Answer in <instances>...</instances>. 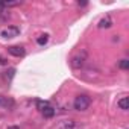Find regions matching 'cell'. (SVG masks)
Masks as SVG:
<instances>
[{"label":"cell","instance_id":"1","mask_svg":"<svg viewBox=\"0 0 129 129\" xmlns=\"http://www.w3.org/2000/svg\"><path fill=\"white\" fill-rule=\"evenodd\" d=\"M87 61H88V53H87V50H81L79 53H76V55L72 58L70 64H72L73 69L81 70V69L85 66V64H87Z\"/></svg>","mask_w":129,"mask_h":129},{"label":"cell","instance_id":"2","mask_svg":"<svg viewBox=\"0 0 129 129\" xmlns=\"http://www.w3.org/2000/svg\"><path fill=\"white\" fill-rule=\"evenodd\" d=\"M91 105V99L87 96V94H81L78 97H75L73 100V106L76 111H87Z\"/></svg>","mask_w":129,"mask_h":129},{"label":"cell","instance_id":"3","mask_svg":"<svg viewBox=\"0 0 129 129\" xmlns=\"http://www.w3.org/2000/svg\"><path fill=\"white\" fill-rule=\"evenodd\" d=\"M37 108L41 111V114H43L46 118H52V117L55 115V108H53L52 103L47 102V100H38V102H37Z\"/></svg>","mask_w":129,"mask_h":129},{"label":"cell","instance_id":"4","mask_svg":"<svg viewBox=\"0 0 129 129\" xmlns=\"http://www.w3.org/2000/svg\"><path fill=\"white\" fill-rule=\"evenodd\" d=\"M20 34V27L18 26H9L6 29H3L2 32H0V37L2 38H14Z\"/></svg>","mask_w":129,"mask_h":129},{"label":"cell","instance_id":"5","mask_svg":"<svg viewBox=\"0 0 129 129\" xmlns=\"http://www.w3.org/2000/svg\"><path fill=\"white\" fill-rule=\"evenodd\" d=\"M15 106V102L12 97H6V96H0V108L3 109H12Z\"/></svg>","mask_w":129,"mask_h":129},{"label":"cell","instance_id":"6","mask_svg":"<svg viewBox=\"0 0 129 129\" xmlns=\"http://www.w3.org/2000/svg\"><path fill=\"white\" fill-rule=\"evenodd\" d=\"M8 52H9L12 56H17V58H21V56L26 55V50H24V47H21V46H11V47H8Z\"/></svg>","mask_w":129,"mask_h":129},{"label":"cell","instance_id":"7","mask_svg":"<svg viewBox=\"0 0 129 129\" xmlns=\"http://www.w3.org/2000/svg\"><path fill=\"white\" fill-rule=\"evenodd\" d=\"M59 129H84V126L79 124V123L75 121V120H67V121H64V123L59 126Z\"/></svg>","mask_w":129,"mask_h":129},{"label":"cell","instance_id":"8","mask_svg":"<svg viewBox=\"0 0 129 129\" xmlns=\"http://www.w3.org/2000/svg\"><path fill=\"white\" fill-rule=\"evenodd\" d=\"M111 26H112V20H111L109 15H105V17L99 21V29H108V27H111Z\"/></svg>","mask_w":129,"mask_h":129},{"label":"cell","instance_id":"9","mask_svg":"<svg viewBox=\"0 0 129 129\" xmlns=\"http://www.w3.org/2000/svg\"><path fill=\"white\" fill-rule=\"evenodd\" d=\"M117 105H118V108H120V109L126 111V109L129 108V99H127V97H121V99L117 102Z\"/></svg>","mask_w":129,"mask_h":129},{"label":"cell","instance_id":"10","mask_svg":"<svg viewBox=\"0 0 129 129\" xmlns=\"http://www.w3.org/2000/svg\"><path fill=\"white\" fill-rule=\"evenodd\" d=\"M9 11L6 8H0V21H8L9 20Z\"/></svg>","mask_w":129,"mask_h":129},{"label":"cell","instance_id":"11","mask_svg":"<svg viewBox=\"0 0 129 129\" xmlns=\"http://www.w3.org/2000/svg\"><path fill=\"white\" fill-rule=\"evenodd\" d=\"M118 67H120L121 70H127V69H129V59H121V61L118 62Z\"/></svg>","mask_w":129,"mask_h":129},{"label":"cell","instance_id":"12","mask_svg":"<svg viewBox=\"0 0 129 129\" xmlns=\"http://www.w3.org/2000/svg\"><path fill=\"white\" fill-rule=\"evenodd\" d=\"M47 41H49V35H41V37L37 38V43H38L40 46H44Z\"/></svg>","mask_w":129,"mask_h":129},{"label":"cell","instance_id":"13","mask_svg":"<svg viewBox=\"0 0 129 129\" xmlns=\"http://www.w3.org/2000/svg\"><path fill=\"white\" fill-rule=\"evenodd\" d=\"M6 73H9V75H6V78H8V81H11L12 79V76H14V73H15V70L14 69H11L9 72H6Z\"/></svg>","mask_w":129,"mask_h":129},{"label":"cell","instance_id":"14","mask_svg":"<svg viewBox=\"0 0 129 129\" xmlns=\"http://www.w3.org/2000/svg\"><path fill=\"white\" fill-rule=\"evenodd\" d=\"M0 66H6V61H5L2 56H0Z\"/></svg>","mask_w":129,"mask_h":129},{"label":"cell","instance_id":"15","mask_svg":"<svg viewBox=\"0 0 129 129\" xmlns=\"http://www.w3.org/2000/svg\"><path fill=\"white\" fill-rule=\"evenodd\" d=\"M78 5H79V6H85V5H87V2H79Z\"/></svg>","mask_w":129,"mask_h":129},{"label":"cell","instance_id":"16","mask_svg":"<svg viewBox=\"0 0 129 129\" xmlns=\"http://www.w3.org/2000/svg\"><path fill=\"white\" fill-rule=\"evenodd\" d=\"M8 129H20V127H18V126H9Z\"/></svg>","mask_w":129,"mask_h":129}]
</instances>
